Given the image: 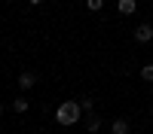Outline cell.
Masks as SVG:
<instances>
[{"instance_id":"4fadbf2b","label":"cell","mask_w":153,"mask_h":134,"mask_svg":"<svg viewBox=\"0 0 153 134\" xmlns=\"http://www.w3.org/2000/svg\"><path fill=\"white\" fill-rule=\"evenodd\" d=\"M150 116H153V104H150Z\"/></svg>"},{"instance_id":"8fae6325","label":"cell","mask_w":153,"mask_h":134,"mask_svg":"<svg viewBox=\"0 0 153 134\" xmlns=\"http://www.w3.org/2000/svg\"><path fill=\"white\" fill-rule=\"evenodd\" d=\"M31 3H34V6H40V3H46V0H31Z\"/></svg>"},{"instance_id":"6da1fadb","label":"cell","mask_w":153,"mask_h":134,"mask_svg":"<svg viewBox=\"0 0 153 134\" xmlns=\"http://www.w3.org/2000/svg\"><path fill=\"white\" fill-rule=\"evenodd\" d=\"M80 116H83L80 101H61L58 110H55V122H58V125H76Z\"/></svg>"},{"instance_id":"52a82bcc","label":"cell","mask_w":153,"mask_h":134,"mask_svg":"<svg viewBox=\"0 0 153 134\" xmlns=\"http://www.w3.org/2000/svg\"><path fill=\"white\" fill-rule=\"evenodd\" d=\"M12 110H16V113H28V110H31L28 97H16V101H12Z\"/></svg>"},{"instance_id":"8992f818","label":"cell","mask_w":153,"mask_h":134,"mask_svg":"<svg viewBox=\"0 0 153 134\" xmlns=\"http://www.w3.org/2000/svg\"><path fill=\"white\" fill-rule=\"evenodd\" d=\"M98 128H101V116H95V113H92V116L86 119V131H89V134H95Z\"/></svg>"},{"instance_id":"5b68a950","label":"cell","mask_w":153,"mask_h":134,"mask_svg":"<svg viewBox=\"0 0 153 134\" xmlns=\"http://www.w3.org/2000/svg\"><path fill=\"white\" fill-rule=\"evenodd\" d=\"M120 12H123V15H132V12H138V3H135V0H120Z\"/></svg>"},{"instance_id":"30bf717a","label":"cell","mask_w":153,"mask_h":134,"mask_svg":"<svg viewBox=\"0 0 153 134\" xmlns=\"http://www.w3.org/2000/svg\"><path fill=\"white\" fill-rule=\"evenodd\" d=\"M86 6H89V12H98L101 6H104V0H86Z\"/></svg>"},{"instance_id":"9c48e42d","label":"cell","mask_w":153,"mask_h":134,"mask_svg":"<svg viewBox=\"0 0 153 134\" xmlns=\"http://www.w3.org/2000/svg\"><path fill=\"white\" fill-rule=\"evenodd\" d=\"M80 107H83V113H89V116H92V110H95L92 97H83V101H80Z\"/></svg>"},{"instance_id":"ba28073f","label":"cell","mask_w":153,"mask_h":134,"mask_svg":"<svg viewBox=\"0 0 153 134\" xmlns=\"http://www.w3.org/2000/svg\"><path fill=\"white\" fill-rule=\"evenodd\" d=\"M141 79L144 82H153V64H144L141 67Z\"/></svg>"},{"instance_id":"3957f363","label":"cell","mask_w":153,"mask_h":134,"mask_svg":"<svg viewBox=\"0 0 153 134\" xmlns=\"http://www.w3.org/2000/svg\"><path fill=\"white\" fill-rule=\"evenodd\" d=\"M37 85V73H31V70H25L22 76H19V89H25V92H31Z\"/></svg>"},{"instance_id":"277c9868","label":"cell","mask_w":153,"mask_h":134,"mask_svg":"<svg viewBox=\"0 0 153 134\" xmlns=\"http://www.w3.org/2000/svg\"><path fill=\"white\" fill-rule=\"evenodd\" d=\"M129 128H132V125H129V119H113V125H110L113 134H129Z\"/></svg>"},{"instance_id":"7a4b0ae2","label":"cell","mask_w":153,"mask_h":134,"mask_svg":"<svg viewBox=\"0 0 153 134\" xmlns=\"http://www.w3.org/2000/svg\"><path fill=\"white\" fill-rule=\"evenodd\" d=\"M135 40L138 43H150L153 40V24H138L135 28Z\"/></svg>"},{"instance_id":"7c38bea8","label":"cell","mask_w":153,"mask_h":134,"mask_svg":"<svg viewBox=\"0 0 153 134\" xmlns=\"http://www.w3.org/2000/svg\"><path fill=\"white\" fill-rule=\"evenodd\" d=\"M0 116H3V104H0Z\"/></svg>"}]
</instances>
